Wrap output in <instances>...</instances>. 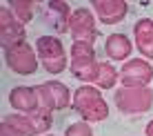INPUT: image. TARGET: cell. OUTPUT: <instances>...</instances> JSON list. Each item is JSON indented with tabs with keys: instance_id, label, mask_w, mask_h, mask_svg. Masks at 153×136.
<instances>
[{
	"instance_id": "cell-10",
	"label": "cell",
	"mask_w": 153,
	"mask_h": 136,
	"mask_svg": "<svg viewBox=\"0 0 153 136\" xmlns=\"http://www.w3.org/2000/svg\"><path fill=\"white\" fill-rule=\"evenodd\" d=\"M40 18H42V23H45L49 29L62 34V31H67L69 25H71L69 5L67 2H56V0L53 2H47V9L40 11Z\"/></svg>"
},
{
	"instance_id": "cell-15",
	"label": "cell",
	"mask_w": 153,
	"mask_h": 136,
	"mask_svg": "<svg viewBox=\"0 0 153 136\" xmlns=\"http://www.w3.org/2000/svg\"><path fill=\"white\" fill-rule=\"evenodd\" d=\"M131 49L133 45L124 34H111L107 38V56L111 60H126L131 56Z\"/></svg>"
},
{
	"instance_id": "cell-1",
	"label": "cell",
	"mask_w": 153,
	"mask_h": 136,
	"mask_svg": "<svg viewBox=\"0 0 153 136\" xmlns=\"http://www.w3.org/2000/svg\"><path fill=\"white\" fill-rule=\"evenodd\" d=\"M51 125L49 112L47 109H38L33 114H27V116H18V114H9L2 121V127L7 132H11L13 136H33L40 132H47Z\"/></svg>"
},
{
	"instance_id": "cell-4",
	"label": "cell",
	"mask_w": 153,
	"mask_h": 136,
	"mask_svg": "<svg viewBox=\"0 0 153 136\" xmlns=\"http://www.w3.org/2000/svg\"><path fill=\"white\" fill-rule=\"evenodd\" d=\"M71 54H73V62H71L73 76L82 78V80H93L96 83L98 71H100V62L96 60L93 45H89V43H73Z\"/></svg>"
},
{
	"instance_id": "cell-17",
	"label": "cell",
	"mask_w": 153,
	"mask_h": 136,
	"mask_svg": "<svg viewBox=\"0 0 153 136\" xmlns=\"http://www.w3.org/2000/svg\"><path fill=\"white\" fill-rule=\"evenodd\" d=\"M31 7H38V2H20V0H11V2H9V9H11V11L22 20V25L29 23V20L33 18Z\"/></svg>"
},
{
	"instance_id": "cell-9",
	"label": "cell",
	"mask_w": 153,
	"mask_h": 136,
	"mask_svg": "<svg viewBox=\"0 0 153 136\" xmlns=\"http://www.w3.org/2000/svg\"><path fill=\"white\" fill-rule=\"evenodd\" d=\"M40 96V109H65L69 105V89H67L62 83H45V85L36 87Z\"/></svg>"
},
{
	"instance_id": "cell-14",
	"label": "cell",
	"mask_w": 153,
	"mask_h": 136,
	"mask_svg": "<svg viewBox=\"0 0 153 136\" xmlns=\"http://www.w3.org/2000/svg\"><path fill=\"white\" fill-rule=\"evenodd\" d=\"M133 34H135V43H138L140 54L146 56V58H153V20L140 18L133 27Z\"/></svg>"
},
{
	"instance_id": "cell-5",
	"label": "cell",
	"mask_w": 153,
	"mask_h": 136,
	"mask_svg": "<svg viewBox=\"0 0 153 136\" xmlns=\"http://www.w3.org/2000/svg\"><path fill=\"white\" fill-rule=\"evenodd\" d=\"M115 105L124 114H142L153 105V92L149 87H124L115 92Z\"/></svg>"
},
{
	"instance_id": "cell-16",
	"label": "cell",
	"mask_w": 153,
	"mask_h": 136,
	"mask_svg": "<svg viewBox=\"0 0 153 136\" xmlns=\"http://www.w3.org/2000/svg\"><path fill=\"white\" fill-rule=\"evenodd\" d=\"M115 80H118V71H115V67L111 62H100V71H98V87H102V89H111L115 85Z\"/></svg>"
},
{
	"instance_id": "cell-12",
	"label": "cell",
	"mask_w": 153,
	"mask_h": 136,
	"mask_svg": "<svg viewBox=\"0 0 153 136\" xmlns=\"http://www.w3.org/2000/svg\"><path fill=\"white\" fill-rule=\"evenodd\" d=\"M0 18H2V47L4 49H9V47H13L18 43H25V27L13 20V11L11 9L2 7Z\"/></svg>"
},
{
	"instance_id": "cell-19",
	"label": "cell",
	"mask_w": 153,
	"mask_h": 136,
	"mask_svg": "<svg viewBox=\"0 0 153 136\" xmlns=\"http://www.w3.org/2000/svg\"><path fill=\"white\" fill-rule=\"evenodd\" d=\"M146 136H153V121L146 125Z\"/></svg>"
},
{
	"instance_id": "cell-2",
	"label": "cell",
	"mask_w": 153,
	"mask_h": 136,
	"mask_svg": "<svg viewBox=\"0 0 153 136\" xmlns=\"http://www.w3.org/2000/svg\"><path fill=\"white\" fill-rule=\"evenodd\" d=\"M73 109L80 114L84 121H102L109 114V107H107V103L102 101L100 92L93 89V87H89V85H84L76 92Z\"/></svg>"
},
{
	"instance_id": "cell-18",
	"label": "cell",
	"mask_w": 153,
	"mask_h": 136,
	"mask_svg": "<svg viewBox=\"0 0 153 136\" xmlns=\"http://www.w3.org/2000/svg\"><path fill=\"white\" fill-rule=\"evenodd\" d=\"M65 136H93V132L87 123H76L65 132Z\"/></svg>"
},
{
	"instance_id": "cell-7",
	"label": "cell",
	"mask_w": 153,
	"mask_h": 136,
	"mask_svg": "<svg viewBox=\"0 0 153 136\" xmlns=\"http://www.w3.org/2000/svg\"><path fill=\"white\" fill-rule=\"evenodd\" d=\"M71 34H73V40L76 43H89L93 45V40L98 38V29H96V23H93V16L89 9H76V14L71 16Z\"/></svg>"
},
{
	"instance_id": "cell-8",
	"label": "cell",
	"mask_w": 153,
	"mask_h": 136,
	"mask_svg": "<svg viewBox=\"0 0 153 136\" xmlns=\"http://www.w3.org/2000/svg\"><path fill=\"white\" fill-rule=\"evenodd\" d=\"M120 76H122L124 87H149V80L153 78V67H151V62L135 58V60L124 62Z\"/></svg>"
},
{
	"instance_id": "cell-11",
	"label": "cell",
	"mask_w": 153,
	"mask_h": 136,
	"mask_svg": "<svg viewBox=\"0 0 153 136\" xmlns=\"http://www.w3.org/2000/svg\"><path fill=\"white\" fill-rule=\"evenodd\" d=\"M93 9H96L98 18L102 20L104 25H115L126 16L129 5H126L124 0H96V2H93Z\"/></svg>"
},
{
	"instance_id": "cell-6",
	"label": "cell",
	"mask_w": 153,
	"mask_h": 136,
	"mask_svg": "<svg viewBox=\"0 0 153 136\" xmlns=\"http://www.w3.org/2000/svg\"><path fill=\"white\" fill-rule=\"evenodd\" d=\"M4 58H7V67L13 69L16 74H33L38 69L36 54L27 43H18L9 49H4Z\"/></svg>"
},
{
	"instance_id": "cell-20",
	"label": "cell",
	"mask_w": 153,
	"mask_h": 136,
	"mask_svg": "<svg viewBox=\"0 0 153 136\" xmlns=\"http://www.w3.org/2000/svg\"><path fill=\"white\" fill-rule=\"evenodd\" d=\"M2 136H13V134H11V132H7V129L2 127Z\"/></svg>"
},
{
	"instance_id": "cell-13",
	"label": "cell",
	"mask_w": 153,
	"mask_h": 136,
	"mask_svg": "<svg viewBox=\"0 0 153 136\" xmlns=\"http://www.w3.org/2000/svg\"><path fill=\"white\" fill-rule=\"evenodd\" d=\"M9 103L16 109H22L27 114H33L40 109V96L36 87H16L9 94Z\"/></svg>"
},
{
	"instance_id": "cell-3",
	"label": "cell",
	"mask_w": 153,
	"mask_h": 136,
	"mask_svg": "<svg viewBox=\"0 0 153 136\" xmlns=\"http://www.w3.org/2000/svg\"><path fill=\"white\" fill-rule=\"evenodd\" d=\"M36 51L40 56V62L49 74H60L67 67V56L62 49V43L53 36H40L36 40Z\"/></svg>"
}]
</instances>
